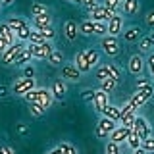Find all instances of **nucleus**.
<instances>
[{
  "instance_id": "nucleus-4",
  "label": "nucleus",
  "mask_w": 154,
  "mask_h": 154,
  "mask_svg": "<svg viewBox=\"0 0 154 154\" xmlns=\"http://www.w3.org/2000/svg\"><path fill=\"white\" fill-rule=\"evenodd\" d=\"M27 50L31 52L33 60H46L52 52L56 50L52 41H42L41 45H35V42H27Z\"/></svg>"
},
{
  "instance_id": "nucleus-22",
  "label": "nucleus",
  "mask_w": 154,
  "mask_h": 154,
  "mask_svg": "<svg viewBox=\"0 0 154 154\" xmlns=\"http://www.w3.org/2000/svg\"><path fill=\"white\" fill-rule=\"evenodd\" d=\"M139 10H141V2L139 0H123L122 12L125 16H135V14H139Z\"/></svg>"
},
{
  "instance_id": "nucleus-9",
  "label": "nucleus",
  "mask_w": 154,
  "mask_h": 154,
  "mask_svg": "<svg viewBox=\"0 0 154 154\" xmlns=\"http://www.w3.org/2000/svg\"><path fill=\"white\" fill-rule=\"evenodd\" d=\"M144 67H146V60H144L141 54H133L131 58H129V62H127V71H129L131 75L141 77L143 71H144Z\"/></svg>"
},
{
  "instance_id": "nucleus-41",
  "label": "nucleus",
  "mask_w": 154,
  "mask_h": 154,
  "mask_svg": "<svg viewBox=\"0 0 154 154\" xmlns=\"http://www.w3.org/2000/svg\"><path fill=\"white\" fill-rule=\"evenodd\" d=\"M21 75L23 77H35L37 75V67H35V64H27V66H23L21 67Z\"/></svg>"
},
{
  "instance_id": "nucleus-30",
  "label": "nucleus",
  "mask_w": 154,
  "mask_h": 154,
  "mask_svg": "<svg viewBox=\"0 0 154 154\" xmlns=\"http://www.w3.org/2000/svg\"><path fill=\"white\" fill-rule=\"evenodd\" d=\"M31 62H33V56H31V52H29L27 48H25V50L19 54V58L16 60V64H14V66H16V67H23V66L31 64Z\"/></svg>"
},
{
  "instance_id": "nucleus-58",
  "label": "nucleus",
  "mask_w": 154,
  "mask_h": 154,
  "mask_svg": "<svg viewBox=\"0 0 154 154\" xmlns=\"http://www.w3.org/2000/svg\"><path fill=\"white\" fill-rule=\"evenodd\" d=\"M144 154H146V152H144Z\"/></svg>"
},
{
  "instance_id": "nucleus-32",
  "label": "nucleus",
  "mask_w": 154,
  "mask_h": 154,
  "mask_svg": "<svg viewBox=\"0 0 154 154\" xmlns=\"http://www.w3.org/2000/svg\"><path fill=\"white\" fill-rule=\"evenodd\" d=\"M129 146V150H135V148H141V144H143V139H141V135H137V133H131L129 135V139H127V143H125Z\"/></svg>"
},
{
  "instance_id": "nucleus-16",
  "label": "nucleus",
  "mask_w": 154,
  "mask_h": 154,
  "mask_svg": "<svg viewBox=\"0 0 154 154\" xmlns=\"http://www.w3.org/2000/svg\"><path fill=\"white\" fill-rule=\"evenodd\" d=\"M62 33H64V37L69 42L77 41V37H79V23L73 21V19H67V21H64V25H62Z\"/></svg>"
},
{
  "instance_id": "nucleus-26",
  "label": "nucleus",
  "mask_w": 154,
  "mask_h": 154,
  "mask_svg": "<svg viewBox=\"0 0 154 154\" xmlns=\"http://www.w3.org/2000/svg\"><path fill=\"white\" fill-rule=\"evenodd\" d=\"M100 116H104V118H108V119H114V122H118L119 123V106H116V104H108L106 108L100 112Z\"/></svg>"
},
{
  "instance_id": "nucleus-14",
  "label": "nucleus",
  "mask_w": 154,
  "mask_h": 154,
  "mask_svg": "<svg viewBox=\"0 0 154 154\" xmlns=\"http://www.w3.org/2000/svg\"><path fill=\"white\" fill-rule=\"evenodd\" d=\"M133 133V129L131 127H123V125H118V127L114 129L112 133H110V137H108V141H114V143H118V144H123V143H127V139H129V135Z\"/></svg>"
},
{
  "instance_id": "nucleus-55",
  "label": "nucleus",
  "mask_w": 154,
  "mask_h": 154,
  "mask_svg": "<svg viewBox=\"0 0 154 154\" xmlns=\"http://www.w3.org/2000/svg\"><path fill=\"white\" fill-rule=\"evenodd\" d=\"M66 2H69V4H81L83 0H66Z\"/></svg>"
},
{
  "instance_id": "nucleus-21",
  "label": "nucleus",
  "mask_w": 154,
  "mask_h": 154,
  "mask_svg": "<svg viewBox=\"0 0 154 154\" xmlns=\"http://www.w3.org/2000/svg\"><path fill=\"white\" fill-rule=\"evenodd\" d=\"M0 35H2L10 45H14V42H17V37H16V31H14L12 27L8 25L6 21H0Z\"/></svg>"
},
{
  "instance_id": "nucleus-52",
  "label": "nucleus",
  "mask_w": 154,
  "mask_h": 154,
  "mask_svg": "<svg viewBox=\"0 0 154 154\" xmlns=\"http://www.w3.org/2000/svg\"><path fill=\"white\" fill-rule=\"evenodd\" d=\"M4 94H8V89L4 85H0V96H4Z\"/></svg>"
},
{
  "instance_id": "nucleus-43",
  "label": "nucleus",
  "mask_w": 154,
  "mask_h": 154,
  "mask_svg": "<svg viewBox=\"0 0 154 154\" xmlns=\"http://www.w3.org/2000/svg\"><path fill=\"white\" fill-rule=\"evenodd\" d=\"M45 41L41 35V31L38 29H31V37H29V42H35V45H41V42Z\"/></svg>"
},
{
  "instance_id": "nucleus-3",
  "label": "nucleus",
  "mask_w": 154,
  "mask_h": 154,
  "mask_svg": "<svg viewBox=\"0 0 154 154\" xmlns=\"http://www.w3.org/2000/svg\"><path fill=\"white\" fill-rule=\"evenodd\" d=\"M33 89H37L35 77H19V79H16L14 85L10 87V93L14 96H25L27 93H31Z\"/></svg>"
},
{
  "instance_id": "nucleus-18",
  "label": "nucleus",
  "mask_w": 154,
  "mask_h": 154,
  "mask_svg": "<svg viewBox=\"0 0 154 154\" xmlns=\"http://www.w3.org/2000/svg\"><path fill=\"white\" fill-rule=\"evenodd\" d=\"M110 104V100H108V93H104V91H96L94 93V100H93V108L96 110V112H102V110L106 108V106Z\"/></svg>"
},
{
  "instance_id": "nucleus-1",
  "label": "nucleus",
  "mask_w": 154,
  "mask_h": 154,
  "mask_svg": "<svg viewBox=\"0 0 154 154\" xmlns=\"http://www.w3.org/2000/svg\"><path fill=\"white\" fill-rule=\"evenodd\" d=\"M23 98H25L27 102H38L46 110L52 106V102H54V96H52L50 89H46V87H37V89H33L31 93H27Z\"/></svg>"
},
{
  "instance_id": "nucleus-27",
  "label": "nucleus",
  "mask_w": 154,
  "mask_h": 154,
  "mask_svg": "<svg viewBox=\"0 0 154 154\" xmlns=\"http://www.w3.org/2000/svg\"><path fill=\"white\" fill-rule=\"evenodd\" d=\"M50 10L46 8V4H41V2H33L31 4V17H41V16H48Z\"/></svg>"
},
{
  "instance_id": "nucleus-25",
  "label": "nucleus",
  "mask_w": 154,
  "mask_h": 154,
  "mask_svg": "<svg viewBox=\"0 0 154 154\" xmlns=\"http://www.w3.org/2000/svg\"><path fill=\"white\" fill-rule=\"evenodd\" d=\"M139 50H141V52H146V54H150V52L154 50V33L143 37L141 41H139Z\"/></svg>"
},
{
  "instance_id": "nucleus-5",
  "label": "nucleus",
  "mask_w": 154,
  "mask_h": 154,
  "mask_svg": "<svg viewBox=\"0 0 154 154\" xmlns=\"http://www.w3.org/2000/svg\"><path fill=\"white\" fill-rule=\"evenodd\" d=\"M100 52L102 54H106L108 58H116L122 52V42H119L118 37H112V35H106L100 38Z\"/></svg>"
},
{
  "instance_id": "nucleus-19",
  "label": "nucleus",
  "mask_w": 154,
  "mask_h": 154,
  "mask_svg": "<svg viewBox=\"0 0 154 154\" xmlns=\"http://www.w3.org/2000/svg\"><path fill=\"white\" fill-rule=\"evenodd\" d=\"M85 58H87V64H89L91 71H93L100 64V50H94V48H85Z\"/></svg>"
},
{
  "instance_id": "nucleus-33",
  "label": "nucleus",
  "mask_w": 154,
  "mask_h": 154,
  "mask_svg": "<svg viewBox=\"0 0 154 154\" xmlns=\"http://www.w3.org/2000/svg\"><path fill=\"white\" fill-rule=\"evenodd\" d=\"M118 89V81H114V79H104V81H100V91H104V93H114V91Z\"/></svg>"
},
{
  "instance_id": "nucleus-24",
  "label": "nucleus",
  "mask_w": 154,
  "mask_h": 154,
  "mask_svg": "<svg viewBox=\"0 0 154 154\" xmlns=\"http://www.w3.org/2000/svg\"><path fill=\"white\" fill-rule=\"evenodd\" d=\"M79 35L83 37H94V21H91L89 17L79 21Z\"/></svg>"
},
{
  "instance_id": "nucleus-46",
  "label": "nucleus",
  "mask_w": 154,
  "mask_h": 154,
  "mask_svg": "<svg viewBox=\"0 0 154 154\" xmlns=\"http://www.w3.org/2000/svg\"><path fill=\"white\" fill-rule=\"evenodd\" d=\"M146 67H148V71H150V77H154V52H150L146 58Z\"/></svg>"
},
{
  "instance_id": "nucleus-13",
  "label": "nucleus",
  "mask_w": 154,
  "mask_h": 154,
  "mask_svg": "<svg viewBox=\"0 0 154 154\" xmlns=\"http://www.w3.org/2000/svg\"><path fill=\"white\" fill-rule=\"evenodd\" d=\"M122 37H123L125 42H129V45H135V42H139V41L143 38V29L139 27V25H129V27L123 29Z\"/></svg>"
},
{
  "instance_id": "nucleus-10",
  "label": "nucleus",
  "mask_w": 154,
  "mask_h": 154,
  "mask_svg": "<svg viewBox=\"0 0 154 154\" xmlns=\"http://www.w3.org/2000/svg\"><path fill=\"white\" fill-rule=\"evenodd\" d=\"M131 129L137 135H141V139H146V137L152 135V127H150V123H148V119L144 118V116H139V114H137V118H135Z\"/></svg>"
},
{
  "instance_id": "nucleus-42",
  "label": "nucleus",
  "mask_w": 154,
  "mask_h": 154,
  "mask_svg": "<svg viewBox=\"0 0 154 154\" xmlns=\"http://www.w3.org/2000/svg\"><path fill=\"white\" fill-rule=\"evenodd\" d=\"M58 146L62 148V152H64V154H77V148H75V146H73V144H71V143H67V141L60 143V144H58Z\"/></svg>"
},
{
  "instance_id": "nucleus-6",
  "label": "nucleus",
  "mask_w": 154,
  "mask_h": 154,
  "mask_svg": "<svg viewBox=\"0 0 154 154\" xmlns=\"http://www.w3.org/2000/svg\"><path fill=\"white\" fill-rule=\"evenodd\" d=\"M25 48H27V42H19L17 41V42H14V45H10L6 48V52L0 56V64L2 66H14L16 60L19 58V54H21Z\"/></svg>"
},
{
  "instance_id": "nucleus-34",
  "label": "nucleus",
  "mask_w": 154,
  "mask_h": 154,
  "mask_svg": "<svg viewBox=\"0 0 154 154\" xmlns=\"http://www.w3.org/2000/svg\"><path fill=\"white\" fill-rule=\"evenodd\" d=\"M29 114L35 116V118H41V116L46 114V108H42L38 102H29Z\"/></svg>"
},
{
  "instance_id": "nucleus-28",
  "label": "nucleus",
  "mask_w": 154,
  "mask_h": 154,
  "mask_svg": "<svg viewBox=\"0 0 154 154\" xmlns=\"http://www.w3.org/2000/svg\"><path fill=\"white\" fill-rule=\"evenodd\" d=\"M46 62L52 67H62V62H64V52H62V50H54L50 56L46 58Z\"/></svg>"
},
{
  "instance_id": "nucleus-29",
  "label": "nucleus",
  "mask_w": 154,
  "mask_h": 154,
  "mask_svg": "<svg viewBox=\"0 0 154 154\" xmlns=\"http://www.w3.org/2000/svg\"><path fill=\"white\" fill-rule=\"evenodd\" d=\"M135 118H137V110H129L127 114H123L122 118H119V125H123V127H133Z\"/></svg>"
},
{
  "instance_id": "nucleus-15",
  "label": "nucleus",
  "mask_w": 154,
  "mask_h": 154,
  "mask_svg": "<svg viewBox=\"0 0 154 154\" xmlns=\"http://www.w3.org/2000/svg\"><path fill=\"white\" fill-rule=\"evenodd\" d=\"M50 93L54 96V100H64L67 96V83L62 79V77L60 79H54L52 85H50Z\"/></svg>"
},
{
  "instance_id": "nucleus-48",
  "label": "nucleus",
  "mask_w": 154,
  "mask_h": 154,
  "mask_svg": "<svg viewBox=\"0 0 154 154\" xmlns=\"http://www.w3.org/2000/svg\"><path fill=\"white\" fill-rule=\"evenodd\" d=\"M8 46H10V42H8L2 35H0V56H2L4 52H6V48H8Z\"/></svg>"
},
{
  "instance_id": "nucleus-31",
  "label": "nucleus",
  "mask_w": 154,
  "mask_h": 154,
  "mask_svg": "<svg viewBox=\"0 0 154 154\" xmlns=\"http://www.w3.org/2000/svg\"><path fill=\"white\" fill-rule=\"evenodd\" d=\"M102 4L108 10H112L114 14H122V8H123V0H102Z\"/></svg>"
},
{
  "instance_id": "nucleus-11",
  "label": "nucleus",
  "mask_w": 154,
  "mask_h": 154,
  "mask_svg": "<svg viewBox=\"0 0 154 154\" xmlns=\"http://www.w3.org/2000/svg\"><path fill=\"white\" fill-rule=\"evenodd\" d=\"M60 77L66 81H71V83H77V81L81 79V71L77 69V66L75 64H64L60 67Z\"/></svg>"
},
{
  "instance_id": "nucleus-57",
  "label": "nucleus",
  "mask_w": 154,
  "mask_h": 154,
  "mask_svg": "<svg viewBox=\"0 0 154 154\" xmlns=\"http://www.w3.org/2000/svg\"><path fill=\"white\" fill-rule=\"evenodd\" d=\"M152 83H154V77H152Z\"/></svg>"
},
{
  "instance_id": "nucleus-12",
  "label": "nucleus",
  "mask_w": 154,
  "mask_h": 154,
  "mask_svg": "<svg viewBox=\"0 0 154 154\" xmlns=\"http://www.w3.org/2000/svg\"><path fill=\"white\" fill-rule=\"evenodd\" d=\"M137 93L141 94L144 100H150L154 96V83H152V79H146V77L137 79Z\"/></svg>"
},
{
  "instance_id": "nucleus-53",
  "label": "nucleus",
  "mask_w": 154,
  "mask_h": 154,
  "mask_svg": "<svg viewBox=\"0 0 154 154\" xmlns=\"http://www.w3.org/2000/svg\"><path fill=\"white\" fill-rule=\"evenodd\" d=\"M17 129H19V133H25V131H27V125H23V123H19V127H17Z\"/></svg>"
},
{
  "instance_id": "nucleus-35",
  "label": "nucleus",
  "mask_w": 154,
  "mask_h": 154,
  "mask_svg": "<svg viewBox=\"0 0 154 154\" xmlns=\"http://www.w3.org/2000/svg\"><path fill=\"white\" fill-rule=\"evenodd\" d=\"M127 102H129V106H131L133 110H137V108H141V106L146 104V100H144V98H143V96L139 94V93H135V94L131 96V98L127 100Z\"/></svg>"
},
{
  "instance_id": "nucleus-51",
  "label": "nucleus",
  "mask_w": 154,
  "mask_h": 154,
  "mask_svg": "<svg viewBox=\"0 0 154 154\" xmlns=\"http://www.w3.org/2000/svg\"><path fill=\"white\" fill-rule=\"evenodd\" d=\"M46 154H64V152H62V148H60V146H56V148H52V150H48Z\"/></svg>"
},
{
  "instance_id": "nucleus-39",
  "label": "nucleus",
  "mask_w": 154,
  "mask_h": 154,
  "mask_svg": "<svg viewBox=\"0 0 154 154\" xmlns=\"http://www.w3.org/2000/svg\"><path fill=\"white\" fill-rule=\"evenodd\" d=\"M106 154H122V144L114 143V141H108L106 143V148H104Z\"/></svg>"
},
{
  "instance_id": "nucleus-8",
  "label": "nucleus",
  "mask_w": 154,
  "mask_h": 154,
  "mask_svg": "<svg viewBox=\"0 0 154 154\" xmlns=\"http://www.w3.org/2000/svg\"><path fill=\"white\" fill-rule=\"evenodd\" d=\"M118 122H114V119H108V118H104V116H100V119H98V123H96V129H94V135L98 139H108L110 137V133L114 131L116 127H118Z\"/></svg>"
},
{
  "instance_id": "nucleus-17",
  "label": "nucleus",
  "mask_w": 154,
  "mask_h": 154,
  "mask_svg": "<svg viewBox=\"0 0 154 154\" xmlns=\"http://www.w3.org/2000/svg\"><path fill=\"white\" fill-rule=\"evenodd\" d=\"M123 16L122 14H114L112 19L108 21V35H112V37H119L123 33Z\"/></svg>"
},
{
  "instance_id": "nucleus-54",
  "label": "nucleus",
  "mask_w": 154,
  "mask_h": 154,
  "mask_svg": "<svg viewBox=\"0 0 154 154\" xmlns=\"http://www.w3.org/2000/svg\"><path fill=\"white\" fill-rule=\"evenodd\" d=\"M131 154H144V150H143V146H141V148H135V150H131Z\"/></svg>"
},
{
  "instance_id": "nucleus-40",
  "label": "nucleus",
  "mask_w": 154,
  "mask_h": 154,
  "mask_svg": "<svg viewBox=\"0 0 154 154\" xmlns=\"http://www.w3.org/2000/svg\"><path fill=\"white\" fill-rule=\"evenodd\" d=\"M108 35V23H94V37L102 38Z\"/></svg>"
},
{
  "instance_id": "nucleus-56",
  "label": "nucleus",
  "mask_w": 154,
  "mask_h": 154,
  "mask_svg": "<svg viewBox=\"0 0 154 154\" xmlns=\"http://www.w3.org/2000/svg\"><path fill=\"white\" fill-rule=\"evenodd\" d=\"M0 10H2V4H0Z\"/></svg>"
},
{
  "instance_id": "nucleus-23",
  "label": "nucleus",
  "mask_w": 154,
  "mask_h": 154,
  "mask_svg": "<svg viewBox=\"0 0 154 154\" xmlns=\"http://www.w3.org/2000/svg\"><path fill=\"white\" fill-rule=\"evenodd\" d=\"M6 23L10 27L14 29V31H19V29H23V27H27V25H31V21H27V19H23V17H19V16H10L6 19Z\"/></svg>"
},
{
  "instance_id": "nucleus-36",
  "label": "nucleus",
  "mask_w": 154,
  "mask_h": 154,
  "mask_svg": "<svg viewBox=\"0 0 154 154\" xmlns=\"http://www.w3.org/2000/svg\"><path fill=\"white\" fill-rule=\"evenodd\" d=\"M31 25H27V27H23V29H19V31L16 33V37H17V41L19 42H29V37H31Z\"/></svg>"
},
{
  "instance_id": "nucleus-38",
  "label": "nucleus",
  "mask_w": 154,
  "mask_h": 154,
  "mask_svg": "<svg viewBox=\"0 0 154 154\" xmlns=\"http://www.w3.org/2000/svg\"><path fill=\"white\" fill-rule=\"evenodd\" d=\"M143 150L146 152V154H154V135H150V137H146V139H143Z\"/></svg>"
},
{
  "instance_id": "nucleus-2",
  "label": "nucleus",
  "mask_w": 154,
  "mask_h": 154,
  "mask_svg": "<svg viewBox=\"0 0 154 154\" xmlns=\"http://www.w3.org/2000/svg\"><path fill=\"white\" fill-rule=\"evenodd\" d=\"M94 77H96L98 83L104 81V79H114V81L119 83V79L123 77V73H122V67L116 66V64H102L94 69Z\"/></svg>"
},
{
  "instance_id": "nucleus-49",
  "label": "nucleus",
  "mask_w": 154,
  "mask_h": 154,
  "mask_svg": "<svg viewBox=\"0 0 154 154\" xmlns=\"http://www.w3.org/2000/svg\"><path fill=\"white\" fill-rule=\"evenodd\" d=\"M0 154H16V150L8 144H0Z\"/></svg>"
},
{
  "instance_id": "nucleus-45",
  "label": "nucleus",
  "mask_w": 154,
  "mask_h": 154,
  "mask_svg": "<svg viewBox=\"0 0 154 154\" xmlns=\"http://www.w3.org/2000/svg\"><path fill=\"white\" fill-rule=\"evenodd\" d=\"M144 23L148 29H154V10H148L146 16H144Z\"/></svg>"
},
{
  "instance_id": "nucleus-37",
  "label": "nucleus",
  "mask_w": 154,
  "mask_h": 154,
  "mask_svg": "<svg viewBox=\"0 0 154 154\" xmlns=\"http://www.w3.org/2000/svg\"><path fill=\"white\" fill-rule=\"evenodd\" d=\"M38 31H41V35H42L45 41H54V38H56V29L52 25H48L45 29H38Z\"/></svg>"
},
{
  "instance_id": "nucleus-7",
  "label": "nucleus",
  "mask_w": 154,
  "mask_h": 154,
  "mask_svg": "<svg viewBox=\"0 0 154 154\" xmlns=\"http://www.w3.org/2000/svg\"><path fill=\"white\" fill-rule=\"evenodd\" d=\"M112 16H114V12L108 10L102 2H100L98 6H94L93 10H89V19L94 21V23H108L110 19H112Z\"/></svg>"
},
{
  "instance_id": "nucleus-50",
  "label": "nucleus",
  "mask_w": 154,
  "mask_h": 154,
  "mask_svg": "<svg viewBox=\"0 0 154 154\" xmlns=\"http://www.w3.org/2000/svg\"><path fill=\"white\" fill-rule=\"evenodd\" d=\"M14 2H16V0H0V4H2V8H8V6H12Z\"/></svg>"
},
{
  "instance_id": "nucleus-47",
  "label": "nucleus",
  "mask_w": 154,
  "mask_h": 154,
  "mask_svg": "<svg viewBox=\"0 0 154 154\" xmlns=\"http://www.w3.org/2000/svg\"><path fill=\"white\" fill-rule=\"evenodd\" d=\"M98 0H83V2H81V6H83L85 10H87V12H89V10H93L94 6H98Z\"/></svg>"
},
{
  "instance_id": "nucleus-44",
  "label": "nucleus",
  "mask_w": 154,
  "mask_h": 154,
  "mask_svg": "<svg viewBox=\"0 0 154 154\" xmlns=\"http://www.w3.org/2000/svg\"><path fill=\"white\" fill-rule=\"evenodd\" d=\"M94 93H96L94 89H85L83 93H81V98H83L85 102H93V100H94Z\"/></svg>"
},
{
  "instance_id": "nucleus-20",
  "label": "nucleus",
  "mask_w": 154,
  "mask_h": 154,
  "mask_svg": "<svg viewBox=\"0 0 154 154\" xmlns=\"http://www.w3.org/2000/svg\"><path fill=\"white\" fill-rule=\"evenodd\" d=\"M73 62L77 66V69L81 71V73H91V67L87 64V58H85V50H79L77 54L73 56Z\"/></svg>"
}]
</instances>
